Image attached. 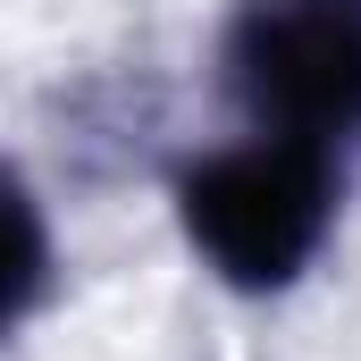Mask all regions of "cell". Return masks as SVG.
I'll return each instance as SVG.
<instances>
[{
	"mask_svg": "<svg viewBox=\"0 0 361 361\" xmlns=\"http://www.w3.org/2000/svg\"><path fill=\"white\" fill-rule=\"evenodd\" d=\"M42 294V219L17 185L0 177V328Z\"/></svg>",
	"mask_w": 361,
	"mask_h": 361,
	"instance_id": "3",
	"label": "cell"
},
{
	"mask_svg": "<svg viewBox=\"0 0 361 361\" xmlns=\"http://www.w3.org/2000/svg\"><path fill=\"white\" fill-rule=\"evenodd\" d=\"M227 85L261 135H353L361 126V0H244L227 25Z\"/></svg>",
	"mask_w": 361,
	"mask_h": 361,
	"instance_id": "2",
	"label": "cell"
},
{
	"mask_svg": "<svg viewBox=\"0 0 361 361\" xmlns=\"http://www.w3.org/2000/svg\"><path fill=\"white\" fill-rule=\"evenodd\" d=\"M177 193H185V227L219 261V277L286 286L328 235L336 160H328V143H302V135H252L235 152H210Z\"/></svg>",
	"mask_w": 361,
	"mask_h": 361,
	"instance_id": "1",
	"label": "cell"
}]
</instances>
